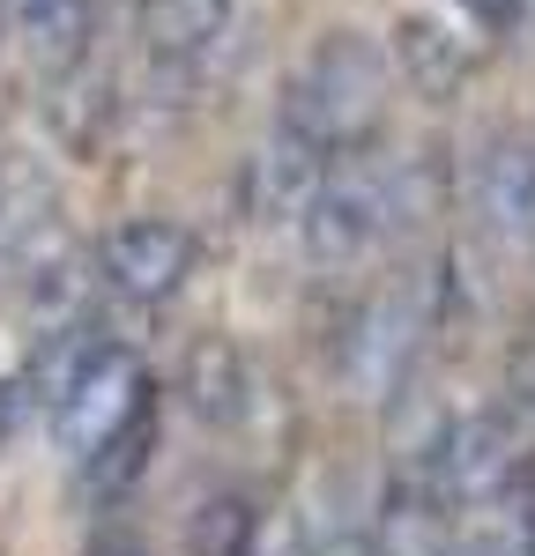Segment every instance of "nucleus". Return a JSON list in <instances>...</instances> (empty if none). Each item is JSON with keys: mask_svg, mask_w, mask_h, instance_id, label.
<instances>
[{"mask_svg": "<svg viewBox=\"0 0 535 556\" xmlns=\"http://www.w3.org/2000/svg\"><path fill=\"white\" fill-rule=\"evenodd\" d=\"M387 112V52L357 30H327L312 45V60L298 67V83L283 97V119L306 127L327 156L357 149Z\"/></svg>", "mask_w": 535, "mask_h": 556, "instance_id": "f257e3e1", "label": "nucleus"}, {"mask_svg": "<svg viewBox=\"0 0 535 556\" xmlns=\"http://www.w3.org/2000/svg\"><path fill=\"white\" fill-rule=\"evenodd\" d=\"M306 253L320 267L364 260L395 223H409V178L395 164H327L320 193L306 201Z\"/></svg>", "mask_w": 535, "mask_h": 556, "instance_id": "f03ea898", "label": "nucleus"}, {"mask_svg": "<svg viewBox=\"0 0 535 556\" xmlns=\"http://www.w3.org/2000/svg\"><path fill=\"white\" fill-rule=\"evenodd\" d=\"M97 275H104V290H120L127 304H164L194 275V238L178 230L172 215H134L120 230H104Z\"/></svg>", "mask_w": 535, "mask_h": 556, "instance_id": "7ed1b4c3", "label": "nucleus"}, {"mask_svg": "<svg viewBox=\"0 0 535 556\" xmlns=\"http://www.w3.org/2000/svg\"><path fill=\"white\" fill-rule=\"evenodd\" d=\"M513 460H521V453H513L506 416H461V424L439 430V445L424 453L416 482H424L439 505H484V497H498V490H506Z\"/></svg>", "mask_w": 535, "mask_h": 556, "instance_id": "20e7f679", "label": "nucleus"}, {"mask_svg": "<svg viewBox=\"0 0 535 556\" xmlns=\"http://www.w3.org/2000/svg\"><path fill=\"white\" fill-rule=\"evenodd\" d=\"M424 327H432V290L424 282H395V290H380V298L364 304V319H357V334H350V386L357 393H395L401 371L424 349Z\"/></svg>", "mask_w": 535, "mask_h": 556, "instance_id": "39448f33", "label": "nucleus"}, {"mask_svg": "<svg viewBox=\"0 0 535 556\" xmlns=\"http://www.w3.org/2000/svg\"><path fill=\"white\" fill-rule=\"evenodd\" d=\"M149 393H157V386H149V371H141V364H134L120 342H112V349H104V356L83 371V379H75V393L52 408V430H60V445H67L75 460H89V453H97L112 430L127 424L141 401H149Z\"/></svg>", "mask_w": 535, "mask_h": 556, "instance_id": "423d86ee", "label": "nucleus"}, {"mask_svg": "<svg viewBox=\"0 0 535 556\" xmlns=\"http://www.w3.org/2000/svg\"><path fill=\"white\" fill-rule=\"evenodd\" d=\"M476 215L506 245H535V134H498L476 156Z\"/></svg>", "mask_w": 535, "mask_h": 556, "instance_id": "0eeeda50", "label": "nucleus"}, {"mask_svg": "<svg viewBox=\"0 0 535 556\" xmlns=\"http://www.w3.org/2000/svg\"><path fill=\"white\" fill-rule=\"evenodd\" d=\"M231 30V0H141V52L157 75H194Z\"/></svg>", "mask_w": 535, "mask_h": 556, "instance_id": "6e6552de", "label": "nucleus"}, {"mask_svg": "<svg viewBox=\"0 0 535 556\" xmlns=\"http://www.w3.org/2000/svg\"><path fill=\"white\" fill-rule=\"evenodd\" d=\"M8 30L45 75H75L97 38V0H8Z\"/></svg>", "mask_w": 535, "mask_h": 556, "instance_id": "1a4fd4ad", "label": "nucleus"}, {"mask_svg": "<svg viewBox=\"0 0 535 556\" xmlns=\"http://www.w3.org/2000/svg\"><path fill=\"white\" fill-rule=\"evenodd\" d=\"M149 460H157V393H149V401H141L127 424L89 453V460H75V468H83L89 497H97V505H112V497H127L134 482L149 475Z\"/></svg>", "mask_w": 535, "mask_h": 556, "instance_id": "9d476101", "label": "nucleus"}, {"mask_svg": "<svg viewBox=\"0 0 535 556\" xmlns=\"http://www.w3.org/2000/svg\"><path fill=\"white\" fill-rule=\"evenodd\" d=\"M104 349H112V342H104L89 319H60V327H45L38 356H30V371H23V393H30V401H45V408H60V401L75 393V379H83Z\"/></svg>", "mask_w": 535, "mask_h": 556, "instance_id": "9b49d317", "label": "nucleus"}, {"mask_svg": "<svg viewBox=\"0 0 535 556\" xmlns=\"http://www.w3.org/2000/svg\"><path fill=\"white\" fill-rule=\"evenodd\" d=\"M186 401H194L209 424H238V416H246V364H238V349H223V342L194 349V364H186Z\"/></svg>", "mask_w": 535, "mask_h": 556, "instance_id": "f8f14e48", "label": "nucleus"}, {"mask_svg": "<svg viewBox=\"0 0 535 556\" xmlns=\"http://www.w3.org/2000/svg\"><path fill=\"white\" fill-rule=\"evenodd\" d=\"M253 497H238V490H223V497H201L194 519H186V556H246L253 549Z\"/></svg>", "mask_w": 535, "mask_h": 556, "instance_id": "ddd939ff", "label": "nucleus"}, {"mask_svg": "<svg viewBox=\"0 0 535 556\" xmlns=\"http://www.w3.org/2000/svg\"><path fill=\"white\" fill-rule=\"evenodd\" d=\"M461 67H469L461 38H446L439 23H401V75L424 83V97L453 89V83H461Z\"/></svg>", "mask_w": 535, "mask_h": 556, "instance_id": "4468645a", "label": "nucleus"}, {"mask_svg": "<svg viewBox=\"0 0 535 556\" xmlns=\"http://www.w3.org/2000/svg\"><path fill=\"white\" fill-rule=\"evenodd\" d=\"M461 15L476 30H521V0H461Z\"/></svg>", "mask_w": 535, "mask_h": 556, "instance_id": "2eb2a0df", "label": "nucleus"}, {"mask_svg": "<svg viewBox=\"0 0 535 556\" xmlns=\"http://www.w3.org/2000/svg\"><path fill=\"white\" fill-rule=\"evenodd\" d=\"M446 556H521L506 534H469V542H446Z\"/></svg>", "mask_w": 535, "mask_h": 556, "instance_id": "dca6fc26", "label": "nucleus"}, {"mask_svg": "<svg viewBox=\"0 0 535 556\" xmlns=\"http://www.w3.org/2000/svg\"><path fill=\"white\" fill-rule=\"evenodd\" d=\"M89 556H141L134 542H104V549H89Z\"/></svg>", "mask_w": 535, "mask_h": 556, "instance_id": "f3484780", "label": "nucleus"}, {"mask_svg": "<svg viewBox=\"0 0 535 556\" xmlns=\"http://www.w3.org/2000/svg\"><path fill=\"white\" fill-rule=\"evenodd\" d=\"M528 556H535V542H528Z\"/></svg>", "mask_w": 535, "mask_h": 556, "instance_id": "a211bd4d", "label": "nucleus"}]
</instances>
